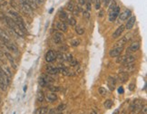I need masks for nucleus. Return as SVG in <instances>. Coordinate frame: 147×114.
<instances>
[{
	"mask_svg": "<svg viewBox=\"0 0 147 114\" xmlns=\"http://www.w3.org/2000/svg\"><path fill=\"white\" fill-rule=\"evenodd\" d=\"M90 114H97V113H96V112L94 111V110H92V111L90 112Z\"/></svg>",
	"mask_w": 147,
	"mask_h": 114,
	"instance_id": "nucleus-49",
	"label": "nucleus"
},
{
	"mask_svg": "<svg viewBox=\"0 0 147 114\" xmlns=\"http://www.w3.org/2000/svg\"><path fill=\"white\" fill-rule=\"evenodd\" d=\"M134 83H132V84H130V86H129V90L130 91H134Z\"/></svg>",
	"mask_w": 147,
	"mask_h": 114,
	"instance_id": "nucleus-45",
	"label": "nucleus"
},
{
	"mask_svg": "<svg viewBox=\"0 0 147 114\" xmlns=\"http://www.w3.org/2000/svg\"><path fill=\"white\" fill-rule=\"evenodd\" d=\"M75 32L79 35H82V34H84V28L83 26H81V25H76L75 26Z\"/></svg>",
	"mask_w": 147,
	"mask_h": 114,
	"instance_id": "nucleus-29",
	"label": "nucleus"
},
{
	"mask_svg": "<svg viewBox=\"0 0 147 114\" xmlns=\"http://www.w3.org/2000/svg\"><path fill=\"white\" fill-rule=\"evenodd\" d=\"M56 29L61 31V32H66L67 31V25L65 24V22L61 21V20L56 23Z\"/></svg>",
	"mask_w": 147,
	"mask_h": 114,
	"instance_id": "nucleus-16",
	"label": "nucleus"
},
{
	"mask_svg": "<svg viewBox=\"0 0 147 114\" xmlns=\"http://www.w3.org/2000/svg\"><path fill=\"white\" fill-rule=\"evenodd\" d=\"M5 55L6 56V58L8 59V61L10 62V63H11V65H12V67H13L15 70H16L17 69V66H16V63H15V60H14V58L12 57V55L10 54L9 53H7V52H6V53H4Z\"/></svg>",
	"mask_w": 147,
	"mask_h": 114,
	"instance_id": "nucleus-21",
	"label": "nucleus"
},
{
	"mask_svg": "<svg viewBox=\"0 0 147 114\" xmlns=\"http://www.w3.org/2000/svg\"><path fill=\"white\" fill-rule=\"evenodd\" d=\"M131 15H132V11H131L130 9H125L124 12H122L121 14H119V15H118L119 22L125 21V20H127V19L131 16Z\"/></svg>",
	"mask_w": 147,
	"mask_h": 114,
	"instance_id": "nucleus-7",
	"label": "nucleus"
},
{
	"mask_svg": "<svg viewBox=\"0 0 147 114\" xmlns=\"http://www.w3.org/2000/svg\"><path fill=\"white\" fill-rule=\"evenodd\" d=\"M124 25H121L115 31V33L113 34V36H112V37H113L114 39H116V38H118L119 36H121V34L124 33Z\"/></svg>",
	"mask_w": 147,
	"mask_h": 114,
	"instance_id": "nucleus-18",
	"label": "nucleus"
},
{
	"mask_svg": "<svg viewBox=\"0 0 147 114\" xmlns=\"http://www.w3.org/2000/svg\"><path fill=\"white\" fill-rule=\"evenodd\" d=\"M4 19H5V21H6V25L10 27V29H11L16 35H19V36H21V37H25V33L19 28V26L16 25V23L14 21L11 17L4 16Z\"/></svg>",
	"mask_w": 147,
	"mask_h": 114,
	"instance_id": "nucleus-1",
	"label": "nucleus"
},
{
	"mask_svg": "<svg viewBox=\"0 0 147 114\" xmlns=\"http://www.w3.org/2000/svg\"><path fill=\"white\" fill-rule=\"evenodd\" d=\"M7 5V2L6 0H0V7H3V6H6Z\"/></svg>",
	"mask_w": 147,
	"mask_h": 114,
	"instance_id": "nucleus-38",
	"label": "nucleus"
},
{
	"mask_svg": "<svg viewBox=\"0 0 147 114\" xmlns=\"http://www.w3.org/2000/svg\"><path fill=\"white\" fill-rule=\"evenodd\" d=\"M140 49V43L139 42H134L130 44V46L127 48V53L130 54L132 53H135Z\"/></svg>",
	"mask_w": 147,
	"mask_h": 114,
	"instance_id": "nucleus-9",
	"label": "nucleus"
},
{
	"mask_svg": "<svg viewBox=\"0 0 147 114\" xmlns=\"http://www.w3.org/2000/svg\"><path fill=\"white\" fill-rule=\"evenodd\" d=\"M52 39H53V42L55 43V44H59L64 41V35H63V34H62V33L56 32V33H55V34H53V37H52Z\"/></svg>",
	"mask_w": 147,
	"mask_h": 114,
	"instance_id": "nucleus-8",
	"label": "nucleus"
},
{
	"mask_svg": "<svg viewBox=\"0 0 147 114\" xmlns=\"http://www.w3.org/2000/svg\"><path fill=\"white\" fill-rule=\"evenodd\" d=\"M79 4L81 5V6H84V5L86 4V2H87V0H78Z\"/></svg>",
	"mask_w": 147,
	"mask_h": 114,
	"instance_id": "nucleus-42",
	"label": "nucleus"
},
{
	"mask_svg": "<svg viewBox=\"0 0 147 114\" xmlns=\"http://www.w3.org/2000/svg\"><path fill=\"white\" fill-rule=\"evenodd\" d=\"M48 114H56V110L55 109H50V110H48Z\"/></svg>",
	"mask_w": 147,
	"mask_h": 114,
	"instance_id": "nucleus-41",
	"label": "nucleus"
},
{
	"mask_svg": "<svg viewBox=\"0 0 147 114\" xmlns=\"http://www.w3.org/2000/svg\"><path fill=\"white\" fill-rule=\"evenodd\" d=\"M98 91H99V94H101L102 96H105V95L107 94V91L105 87H100Z\"/></svg>",
	"mask_w": 147,
	"mask_h": 114,
	"instance_id": "nucleus-33",
	"label": "nucleus"
},
{
	"mask_svg": "<svg viewBox=\"0 0 147 114\" xmlns=\"http://www.w3.org/2000/svg\"><path fill=\"white\" fill-rule=\"evenodd\" d=\"M46 100L50 102H54V101H56L57 100V95H56V92H50L46 94Z\"/></svg>",
	"mask_w": 147,
	"mask_h": 114,
	"instance_id": "nucleus-23",
	"label": "nucleus"
},
{
	"mask_svg": "<svg viewBox=\"0 0 147 114\" xmlns=\"http://www.w3.org/2000/svg\"><path fill=\"white\" fill-rule=\"evenodd\" d=\"M113 104H114L113 101H111V100H106V101H105V103H103V106H105V109L109 110V109H111V108H112Z\"/></svg>",
	"mask_w": 147,
	"mask_h": 114,
	"instance_id": "nucleus-30",
	"label": "nucleus"
},
{
	"mask_svg": "<svg viewBox=\"0 0 147 114\" xmlns=\"http://www.w3.org/2000/svg\"><path fill=\"white\" fill-rule=\"evenodd\" d=\"M27 86H25V87H24V91H27Z\"/></svg>",
	"mask_w": 147,
	"mask_h": 114,
	"instance_id": "nucleus-51",
	"label": "nucleus"
},
{
	"mask_svg": "<svg viewBox=\"0 0 147 114\" xmlns=\"http://www.w3.org/2000/svg\"><path fill=\"white\" fill-rule=\"evenodd\" d=\"M8 13H9L11 18L13 19L14 21L16 23V25L19 26V28L21 29L24 33H25V31H27V30H25V23H24V20H23V18L21 17V15H20L18 13H16L15 11H13V10H10Z\"/></svg>",
	"mask_w": 147,
	"mask_h": 114,
	"instance_id": "nucleus-3",
	"label": "nucleus"
},
{
	"mask_svg": "<svg viewBox=\"0 0 147 114\" xmlns=\"http://www.w3.org/2000/svg\"><path fill=\"white\" fill-rule=\"evenodd\" d=\"M124 92V88H123L122 86H120V87L118 88V93H119V94H123Z\"/></svg>",
	"mask_w": 147,
	"mask_h": 114,
	"instance_id": "nucleus-40",
	"label": "nucleus"
},
{
	"mask_svg": "<svg viewBox=\"0 0 147 114\" xmlns=\"http://www.w3.org/2000/svg\"><path fill=\"white\" fill-rule=\"evenodd\" d=\"M113 114H119V110H118V109H117V110H115V112H114Z\"/></svg>",
	"mask_w": 147,
	"mask_h": 114,
	"instance_id": "nucleus-47",
	"label": "nucleus"
},
{
	"mask_svg": "<svg viewBox=\"0 0 147 114\" xmlns=\"http://www.w3.org/2000/svg\"><path fill=\"white\" fill-rule=\"evenodd\" d=\"M65 109V104H60L59 106L57 107V109H56V110H57V111L61 112V111H63Z\"/></svg>",
	"mask_w": 147,
	"mask_h": 114,
	"instance_id": "nucleus-37",
	"label": "nucleus"
},
{
	"mask_svg": "<svg viewBox=\"0 0 147 114\" xmlns=\"http://www.w3.org/2000/svg\"><path fill=\"white\" fill-rule=\"evenodd\" d=\"M124 47H114L113 49L110 50L109 52V55L111 57H117L122 53Z\"/></svg>",
	"mask_w": 147,
	"mask_h": 114,
	"instance_id": "nucleus-11",
	"label": "nucleus"
},
{
	"mask_svg": "<svg viewBox=\"0 0 147 114\" xmlns=\"http://www.w3.org/2000/svg\"><path fill=\"white\" fill-rule=\"evenodd\" d=\"M45 59L47 63H53L54 61L56 60V53L53 50H49L47 53H46Z\"/></svg>",
	"mask_w": 147,
	"mask_h": 114,
	"instance_id": "nucleus-6",
	"label": "nucleus"
},
{
	"mask_svg": "<svg viewBox=\"0 0 147 114\" xmlns=\"http://www.w3.org/2000/svg\"><path fill=\"white\" fill-rule=\"evenodd\" d=\"M0 40L2 41L3 44L6 43V42H8V41H10V38H9V36H8V34L1 28H0Z\"/></svg>",
	"mask_w": 147,
	"mask_h": 114,
	"instance_id": "nucleus-20",
	"label": "nucleus"
},
{
	"mask_svg": "<svg viewBox=\"0 0 147 114\" xmlns=\"http://www.w3.org/2000/svg\"><path fill=\"white\" fill-rule=\"evenodd\" d=\"M118 58H117L116 62L118 63H122V64H128V63H133L134 61L136 60V57L134 56V55L132 54H125L124 55V56H117Z\"/></svg>",
	"mask_w": 147,
	"mask_h": 114,
	"instance_id": "nucleus-5",
	"label": "nucleus"
},
{
	"mask_svg": "<svg viewBox=\"0 0 147 114\" xmlns=\"http://www.w3.org/2000/svg\"><path fill=\"white\" fill-rule=\"evenodd\" d=\"M3 56H4V53L0 50V58H3Z\"/></svg>",
	"mask_w": 147,
	"mask_h": 114,
	"instance_id": "nucleus-46",
	"label": "nucleus"
},
{
	"mask_svg": "<svg viewBox=\"0 0 147 114\" xmlns=\"http://www.w3.org/2000/svg\"><path fill=\"white\" fill-rule=\"evenodd\" d=\"M38 82H39V84L42 86V87H46V86H47V83H46V81H45L44 79L42 78V77H40V78H39Z\"/></svg>",
	"mask_w": 147,
	"mask_h": 114,
	"instance_id": "nucleus-36",
	"label": "nucleus"
},
{
	"mask_svg": "<svg viewBox=\"0 0 147 114\" xmlns=\"http://www.w3.org/2000/svg\"><path fill=\"white\" fill-rule=\"evenodd\" d=\"M128 78H129V75H128L127 72H119L118 74V80L121 83H125L127 82Z\"/></svg>",
	"mask_w": 147,
	"mask_h": 114,
	"instance_id": "nucleus-17",
	"label": "nucleus"
},
{
	"mask_svg": "<svg viewBox=\"0 0 147 114\" xmlns=\"http://www.w3.org/2000/svg\"><path fill=\"white\" fill-rule=\"evenodd\" d=\"M135 69V66H134L133 63H128V64H124V67H123V72H131Z\"/></svg>",
	"mask_w": 147,
	"mask_h": 114,
	"instance_id": "nucleus-22",
	"label": "nucleus"
},
{
	"mask_svg": "<svg viewBox=\"0 0 147 114\" xmlns=\"http://www.w3.org/2000/svg\"><path fill=\"white\" fill-rule=\"evenodd\" d=\"M111 3V6L109 7V21L114 22L120 14V7L116 5L115 1L112 0Z\"/></svg>",
	"mask_w": 147,
	"mask_h": 114,
	"instance_id": "nucleus-2",
	"label": "nucleus"
},
{
	"mask_svg": "<svg viewBox=\"0 0 147 114\" xmlns=\"http://www.w3.org/2000/svg\"><path fill=\"white\" fill-rule=\"evenodd\" d=\"M0 103H1V99H0Z\"/></svg>",
	"mask_w": 147,
	"mask_h": 114,
	"instance_id": "nucleus-53",
	"label": "nucleus"
},
{
	"mask_svg": "<svg viewBox=\"0 0 147 114\" xmlns=\"http://www.w3.org/2000/svg\"><path fill=\"white\" fill-rule=\"evenodd\" d=\"M66 22L68 23L69 25H72V26H75V25H76V19L73 16V15H67Z\"/></svg>",
	"mask_w": 147,
	"mask_h": 114,
	"instance_id": "nucleus-25",
	"label": "nucleus"
},
{
	"mask_svg": "<svg viewBox=\"0 0 147 114\" xmlns=\"http://www.w3.org/2000/svg\"><path fill=\"white\" fill-rule=\"evenodd\" d=\"M21 6H22V9L24 10V12L27 14H32V10L33 8L31 7L30 6H29L28 4H27V2H25V0H21Z\"/></svg>",
	"mask_w": 147,
	"mask_h": 114,
	"instance_id": "nucleus-15",
	"label": "nucleus"
},
{
	"mask_svg": "<svg viewBox=\"0 0 147 114\" xmlns=\"http://www.w3.org/2000/svg\"><path fill=\"white\" fill-rule=\"evenodd\" d=\"M141 114H147V107L146 105H144V106L143 107V109H142L141 112H140Z\"/></svg>",
	"mask_w": 147,
	"mask_h": 114,
	"instance_id": "nucleus-39",
	"label": "nucleus"
},
{
	"mask_svg": "<svg viewBox=\"0 0 147 114\" xmlns=\"http://www.w3.org/2000/svg\"><path fill=\"white\" fill-rule=\"evenodd\" d=\"M143 106H144V104L141 100L134 101L130 107V114H139Z\"/></svg>",
	"mask_w": 147,
	"mask_h": 114,
	"instance_id": "nucleus-4",
	"label": "nucleus"
},
{
	"mask_svg": "<svg viewBox=\"0 0 147 114\" xmlns=\"http://www.w3.org/2000/svg\"><path fill=\"white\" fill-rule=\"evenodd\" d=\"M48 108L47 107H40L34 110V114H47Z\"/></svg>",
	"mask_w": 147,
	"mask_h": 114,
	"instance_id": "nucleus-24",
	"label": "nucleus"
},
{
	"mask_svg": "<svg viewBox=\"0 0 147 114\" xmlns=\"http://www.w3.org/2000/svg\"><path fill=\"white\" fill-rule=\"evenodd\" d=\"M47 88L52 91V92H56V91H60V88L59 87H56V86H52V85H48Z\"/></svg>",
	"mask_w": 147,
	"mask_h": 114,
	"instance_id": "nucleus-32",
	"label": "nucleus"
},
{
	"mask_svg": "<svg viewBox=\"0 0 147 114\" xmlns=\"http://www.w3.org/2000/svg\"><path fill=\"white\" fill-rule=\"evenodd\" d=\"M36 99H37V101L38 102H43L45 101V94L43 91H39L37 92V96H36Z\"/></svg>",
	"mask_w": 147,
	"mask_h": 114,
	"instance_id": "nucleus-27",
	"label": "nucleus"
},
{
	"mask_svg": "<svg viewBox=\"0 0 147 114\" xmlns=\"http://www.w3.org/2000/svg\"><path fill=\"white\" fill-rule=\"evenodd\" d=\"M33 1H34V2L36 3V4H43V3L45 2V0H33Z\"/></svg>",
	"mask_w": 147,
	"mask_h": 114,
	"instance_id": "nucleus-43",
	"label": "nucleus"
},
{
	"mask_svg": "<svg viewBox=\"0 0 147 114\" xmlns=\"http://www.w3.org/2000/svg\"><path fill=\"white\" fill-rule=\"evenodd\" d=\"M121 114H127V113H126V111H125V110H123V111L121 112Z\"/></svg>",
	"mask_w": 147,
	"mask_h": 114,
	"instance_id": "nucleus-50",
	"label": "nucleus"
},
{
	"mask_svg": "<svg viewBox=\"0 0 147 114\" xmlns=\"http://www.w3.org/2000/svg\"><path fill=\"white\" fill-rule=\"evenodd\" d=\"M4 45H5V47L7 48L9 51L13 52V53H18V48H17L16 45H15L14 43H12L11 41H8V42L4 43Z\"/></svg>",
	"mask_w": 147,
	"mask_h": 114,
	"instance_id": "nucleus-10",
	"label": "nucleus"
},
{
	"mask_svg": "<svg viewBox=\"0 0 147 114\" xmlns=\"http://www.w3.org/2000/svg\"><path fill=\"white\" fill-rule=\"evenodd\" d=\"M103 1L105 2V6H108L109 3L112 2V0H103Z\"/></svg>",
	"mask_w": 147,
	"mask_h": 114,
	"instance_id": "nucleus-44",
	"label": "nucleus"
},
{
	"mask_svg": "<svg viewBox=\"0 0 147 114\" xmlns=\"http://www.w3.org/2000/svg\"><path fill=\"white\" fill-rule=\"evenodd\" d=\"M58 114H63V113H61V112H60V113H58Z\"/></svg>",
	"mask_w": 147,
	"mask_h": 114,
	"instance_id": "nucleus-52",
	"label": "nucleus"
},
{
	"mask_svg": "<svg viewBox=\"0 0 147 114\" xmlns=\"http://www.w3.org/2000/svg\"><path fill=\"white\" fill-rule=\"evenodd\" d=\"M58 15H59V18H60V20H61V21L66 22L67 15H66V13L64 11V10H60L59 13H58Z\"/></svg>",
	"mask_w": 147,
	"mask_h": 114,
	"instance_id": "nucleus-26",
	"label": "nucleus"
},
{
	"mask_svg": "<svg viewBox=\"0 0 147 114\" xmlns=\"http://www.w3.org/2000/svg\"><path fill=\"white\" fill-rule=\"evenodd\" d=\"M46 72L47 74H57L59 73V68L53 66H46Z\"/></svg>",
	"mask_w": 147,
	"mask_h": 114,
	"instance_id": "nucleus-19",
	"label": "nucleus"
},
{
	"mask_svg": "<svg viewBox=\"0 0 147 114\" xmlns=\"http://www.w3.org/2000/svg\"><path fill=\"white\" fill-rule=\"evenodd\" d=\"M115 84H116V80L113 76H109L107 80V86L109 87L110 91H114L115 89Z\"/></svg>",
	"mask_w": 147,
	"mask_h": 114,
	"instance_id": "nucleus-14",
	"label": "nucleus"
},
{
	"mask_svg": "<svg viewBox=\"0 0 147 114\" xmlns=\"http://www.w3.org/2000/svg\"><path fill=\"white\" fill-rule=\"evenodd\" d=\"M80 44V40L79 39H74L71 41V45L72 46H78Z\"/></svg>",
	"mask_w": 147,
	"mask_h": 114,
	"instance_id": "nucleus-34",
	"label": "nucleus"
},
{
	"mask_svg": "<svg viewBox=\"0 0 147 114\" xmlns=\"http://www.w3.org/2000/svg\"><path fill=\"white\" fill-rule=\"evenodd\" d=\"M135 21H136V18L135 16L132 15L130 16V18L128 19V21L126 22L125 25H124V29H127V30H131V29L134 27V24H135Z\"/></svg>",
	"mask_w": 147,
	"mask_h": 114,
	"instance_id": "nucleus-12",
	"label": "nucleus"
},
{
	"mask_svg": "<svg viewBox=\"0 0 147 114\" xmlns=\"http://www.w3.org/2000/svg\"><path fill=\"white\" fill-rule=\"evenodd\" d=\"M129 36H130V35H128V34L123 36L120 40L117 41V43L115 44V47H124V46L126 44V43H127V41L129 40Z\"/></svg>",
	"mask_w": 147,
	"mask_h": 114,
	"instance_id": "nucleus-13",
	"label": "nucleus"
},
{
	"mask_svg": "<svg viewBox=\"0 0 147 114\" xmlns=\"http://www.w3.org/2000/svg\"><path fill=\"white\" fill-rule=\"evenodd\" d=\"M75 3L73 2V1L68 2V3H67V5H66L67 10H69V11H71V12L74 11V9H75Z\"/></svg>",
	"mask_w": 147,
	"mask_h": 114,
	"instance_id": "nucleus-31",
	"label": "nucleus"
},
{
	"mask_svg": "<svg viewBox=\"0 0 147 114\" xmlns=\"http://www.w3.org/2000/svg\"><path fill=\"white\" fill-rule=\"evenodd\" d=\"M99 15V16H103V11H101V12H100V14H99V15Z\"/></svg>",
	"mask_w": 147,
	"mask_h": 114,
	"instance_id": "nucleus-48",
	"label": "nucleus"
},
{
	"mask_svg": "<svg viewBox=\"0 0 147 114\" xmlns=\"http://www.w3.org/2000/svg\"><path fill=\"white\" fill-rule=\"evenodd\" d=\"M83 16H84V18L86 19V20H89V19H90V13H89V11L85 10V11L83 12Z\"/></svg>",
	"mask_w": 147,
	"mask_h": 114,
	"instance_id": "nucleus-35",
	"label": "nucleus"
},
{
	"mask_svg": "<svg viewBox=\"0 0 147 114\" xmlns=\"http://www.w3.org/2000/svg\"><path fill=\"white\" fill-rule=\"evenodd\" d=\"M41 77H42V78L44 79L45 81H46V82L47 83V86L50 85V83H52V82H53V81H54L49 75H46V74H43Z\"/></svg>",
	"mask_w": 147,
	"mask_h": 114,
	"instance_id": "nucleus-28",
	"label": "nucleus"
}]
</instances>
